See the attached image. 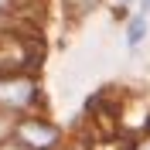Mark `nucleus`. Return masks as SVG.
<instances>
[{"label":"nucleus","mask_w":150,"mask_h":150,"mask_svg":"<svg viewBox=\"0 0 150 150\" xmlns=\"http://www.w3.org/2000/svg\"><path fill=\"white\" fill-rule=\"evenodd\" d=\"M140 38H143V14H140V17H133V24H130V34H126V41H130V45H140Z\"/></svg>","instance_id":"obj_2"},{"label":"nucleus","mask_w":150,"mask_h":150,"mask_svg":"<svg viewBox=\"0 0 150 150\" xmlns=\"http://www.w3.org/2000/svg\"><path fill=\"white\" fill-rule=\"evenodd\" d=\"M10 150H31V147H10Z\"/></svg>","instance_id":"obj_4"},{"label":"nucleus","mask_w":150,"mask_h":150,"mask_svg":"<svg viewBox=\"0 0 150 150\" xmlns=\"http://www.w3.org/2000/svg\"><path fill=\"white\" fill-rule=\"evenodd\" d=\"M17 137H21V140H31V150H48L51 143L58 140V130H55V126H34V123H21Z\"/></svg>","instance_id":"obj_1"},{"label":"nucleus","mask_w":150,"mask_h":150,"mask_svg":"<svg viewBox=\"0 0 150 150\" xmlns=\"http://www.w3.org/2000/svg\"><path fill=\"white\" fill-rule=\"evenodd\" d=\"M10 4H14V0H0V10H7V7H10Z\"/></svg>","instance_id":"obj_3"}]
</instances>
